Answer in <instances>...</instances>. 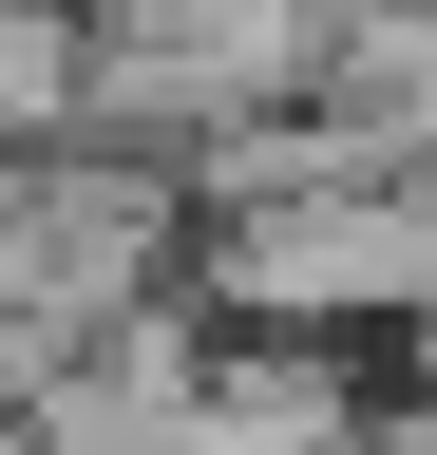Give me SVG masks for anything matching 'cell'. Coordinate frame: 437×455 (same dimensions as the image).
I'll return each mask as SVG.
<instances>
[{
    "label": "cell",
    "instance_id": "6da1fadb",
    "mask_svg": "<svg viewBox=\"0 0 437 455\" xmlns=\"http://www.w3.org/2000/svg\"><path fill=\"white\" fill-rule=\"evenodd\" d=\"M247 284L266 304H437V209L400 190H343V209H286V228H247Z\"/></svg>",
    "mask_w": 437,
    "mask_h": 455
},
{
    "label": "cell",
    "instance_id": "7a4b0ae2",
    "mask_svg": "<svg viewBox=\"0 0 437 455\" xmlns=\"http://www.w3.org/2000/svg\"><path fill=\"white\" fill-rule=\"evenodd\" d=\"M323 0H134V38L172 57V95H229V76H286Z\"/></svg>",
    "mask_w": 437,
    "mask_h": 455
}]
</instances>
